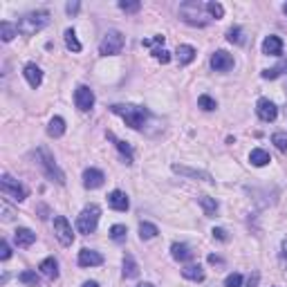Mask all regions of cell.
I'll return each instance as SVG.
<instances>
[{
  "label": "cell",
  "mask_w": 287,
  "mask_h": 287,
  "mask_svg": "<svg viewBox=\"0 0 287 287\" xmlns=\"http://www.w3.org/2000/svg\"><path fill=\"white\" fill-rule=\"evenodd\" d=\"M207 3H197V0H191V3H182L180 5V16L184 23L195 25V27H204L209 23L207 16Z\"/></svg>",
  "instance_id": "6da1fadb"
},
{
  "label": "cell",
  "mask_w": 287,
  "mask_h": 287,
  "mask_svg": "<svg viewBox=\"0 0 287 287\" xmlns=\"http://www.w3.org/2000/svg\"><path fill=\"white\" fill-rule=\"evenodd\" d=\"M50 23V12L48 9H40V12H32V14H25L23 18L18 20V32L23 36H34L36 32H40L43 27H48Z\"/></svg>",
  "instance_id": "7a4b0ae2"
},
{
  "label": "cell",
  "mask_w": 287,
  "mask_h": 287,
  "mask_svg": "<svg viewBox=\"0 0 287 287\" xmlns=\"http://www.w3.org/2000/svg\"><path fill=\"white\" fill-rule=\"evenodd\" d=\"M110 110L114 114H119V117L126 121V126L135 128V130L142 128L144 121L148 119V110H146V108H139V106H124V103H114Z\"/></svg>",
  "instance_id": "3957f363"
},
{
  "label": "cell",
  "mask_w": 287,
  "mask_h": 287,
  "mask_svg": "<svg viewBox=\"0 0 287 287\" xmlns=\"http://www.w3.org/2000/svg\"><path fill=\"white\" fill-rule=\"evenodd\" d=\"M36 161H38V166L43 169V173L48 175L50 180H54L56 184H65V173L59 169V164L54 161V157H52V153L48 148L36 150Z\"/></svg>",
  "instance_id": "277c9868"
},
{
  "label": "cell",
  "mask_w": 287,
  "mask_h": 287,
  "mask_svg": "<svg viewBox=\"0 0 287 287\" xmlns=\"http://www.w3.org/2000/svg\"><path fill=\"white\" fill-rule=\"evenodd\" d=\"M99 216H101V209L97 204H88L76 218V231L88 236V233H95L97 231V224H99Z\"/></svg>",
  "instance_id": "5b68a950"
},
{
  "label": "cell",
  "mask_w": 287,
  "mask_h": 287,
  "mask_svg": "<svg viewBox=\"0 0 287 287\" xmlns=\"http://www.w3.org/2000/svg\"><path fill=\"white\" fill-rule=\"evenodd\" d=\"M124 45H126V38H124V34L117 32V29H110V32H108V34L101 38V43H99V54H101V56L121 54Z\"/></svg>",
  "instance_id": "8992f818"
},
{
  "label": "cell",
  "mask_w": 287,
  "mask_h": 287,
  "mask_svg": "<svg viewBox=\"0 0 287 287\" xmlns=\"http://www.w3.org/2000/svg\"><path fill=\"white\" fill-rule=\"evenodd\" d=\"M0 191H3L5 197H9V200H14V202H23L25 197H27V189H25L18 180H14L12 175H3V180H0Z\"/></svg>",
  "instance_id": "52a82bcc"
},
{
  "label": "cell",
  "mask_w": 287,
  "mask_h": 287,
  "mask_svg": "<svg viewBox=\"0 0 287 287\" xmlns=\"http://www.w3.org/2000/svg\"><path fill=\"white\" fill-rule=\"evenodd\" d=\"M54 236L59 238V242L63 247H70L74 242V231H72V224L67 222L65 216H56L54 218Z\"/></svg>",
  "instance_id": "ba28073f"
},
{
  "label": "cell",
  "mask_w": 287,
  "mask_h": 287,
  "mask_svg": "<svg viewBox=\"0 0 287 287\" xmlns=\"http://www.w3.org/2000/svg\"><path fill=\"white\" fill-rule=\"evenodd\" d=\"M74 103H76V108L83 110V112L92 110V106H95V92H92L88 86H79L74 90Z\"/></svg>",
  "instance_id": "9c48e42d"
},
{
  "label": "cell",
  "mask_w": 287,
  "mask_h": 287,
  "mask_svg": "<svg viewBox=\"0 0 287 287\" xmlns=\"http://www.w3.org/2000/svg\"><path fill=\"white\" fill-rule=\"evenodd\" d=\"M211 67L216 72H229L233 67V56L229 54V52H224V50H218V52H213V56H211Z\"/></svg>",
  "instance_id": "30bf717a"
},
{
  "label": "cell",
  "mask_w": 287,
  "mask_h": 287,
  "mask_svg": "<svg viewBox=\"0 0 287 287\" xmlns=\"http://www.w3.org/2000/svg\"><path fill=\"white\" fill-rule=\"evenodd\" d=\"M256 112H258V117L263 119V121H274V119L278 117V108H276V103L269 101V99H258Z\"/></svg>",
  "instance_id": "8fae6325"
},
{
  "label": "cell",
  "mask_w": 287,
  "mask_h": 287,
  "mask_svg": "<svg viewBox=\"0 0 287 287\" xmlns=\"http://www.w3.org/2000/svg\"><path fill=\"white\" fill-rule=\"evenodd\" d=\"M108 207L114 209V211H128V207H130V200H128V195L124 191H119V189H114L110 195H108Z\"/></svg>",
  "instance_id": "7c38bea8"
},
{
  "label": "cell",
  "mask_w": 287,
  "mask_h": 287,
  "mask_svg": "<svg viewBox=\"0 0 287 287\" xmlns=\"http://www.w3.org/2000/svg\"><path fill=\"white\" fill-rule=\"evenodd\" d=\"M103 182H106V175L99 169H88L83 173V186L86 189H99V186H103Z\"/></svg>",
  "instance_id": "4fadbf2b"
},
{
  "label": "cell",
  "mask_w": 287,
  "mask_h": 287,
  "mask_svg": "<svg viewBox=\"0 0 287 287\" xmlns=\"http://www.w3.org/2000/svg\"><path fill=\"white\" fill-rule=\"evenodd\" d=\"M263 54H267V56H280L283 54V40H280V36L269 34L267 38L263 40Z\"/></svg>",
  "instance_id": "5bb4252c"
},
{
  "label": "cell",
  "mask_w": 287,
  "mask_h": 287,
  "mask_svg": "<svg viewBox=\"0 0 287 287\" xmlns=\"http://www.w3.org/2000/svg\"><path fill=\"white\" fill-rule=\"evenodd\" d=\"M103 263V256L95 249H81L79 252V265L81 267H97Z\"/></svg>",
  "instance_id": "9a60e30c"
},
{
  "label": "cell",
  "mask_w": 287,
  "mask_h": 287,
  "mask_svg": "<svg viewBox=\"0 0 287 287\" xmlns=\"http://www.w3.org/2000/svg\"><path fill=\"white\" fill-rule=\"evenodd\" d=\"M25 79H27V83L32 88H38L40 83H43V72H40V67L36 65V63H27L25 65Z\"/></svg>",
  "instance_id": "2e32d148"
},
{
  "label": "cell",
  "mask_w": 287,
  "mask_h": 287,
  "mask_svg": "<svg viewBox=\"0 0 287 287\" xmlns=\"http://www.w3.org/2000/svg\"><path fill=\"white\" fill-rule=\"evenodd\" d=\"M173 171L177 175H184V177H193V180H204V182H213L211 175L204 173V171H195V169H189V166H180V164H173Z\"/></svg>",
  "instance_id": "e0dca14e"
},
{
  "label": "cell",
  "mask_w": 287,
  "mask_h": 287,
  "mask_svg": "<svg viewBox=\"0 0 287 287\" xmlns=\"http://www.w3.org/2000/svg\"><path fill=\"white\" fill-rule=\"evenodd\" d=\"M14 240H16L18 247H29V244L36 242V233L32 231V229H16L14 231Z\"/></svg>",
  "instance_id": "ac0fdd59"
},
{
  "label": "cell",
  "mask_w": 287,
  "mask_h": 287,
  "mask_svg": "<svg viewBox=\"0 0 287 287\" xmlns=\"http://www.w3.org/2000/svg\"><path fill=\"white\" fill-rule=\"evenodd\" d=\"M171 254H173V258L180 260V263H186V260L193 258L191 247H189V244H184V242H173V244H171Z\"/></svg>",
  "instance_id": "d6986e66"
},
{
  "label": "cell",
  "mask_w": 287,
  "mask_h": 287,
  "mask_svg": "<svg viewBox=\"0 0 287 287\" xmlns=\"http://www.w3.org/2000/svg\"><path fill=\"white\" fill-rule=\"evenodd\" d=\"M38 269H40V274L43 276H48L50 280H54V278H59V263H56V258H45L43 263L38 265Z\"/></svg>",
  "instance_id": "ffe728a7"
},
{
  "label": "cell",
  "mask_w": 287,
  "mask_h": 287,
  "mask_svg": "<svg viewBox=\"0 0 287 287\" xmlns=\"http://www.w3.org/2000/svg\"><path fill=\"white\" fill-rule=\"evenodd\" d=\"M182 276H184L186 280H193V283H202V280H204V269H202L200 265H186V267L182 269Z\"/></svg>",
  "instance_id": "44dd1931"
},
{
  "label": "cell",
  "mask_w": 287,
  "mask_h": 287,
  "mask_svg": "<svg viewBox=\"0 0 287 287\" xmlns=\"http://www.w3.org/2000/svg\"><path fill=\"white\" fill-rule=\"evenodd\" d=\"M175 54H177L180 65H189V63H193V59H195V48H191V45H180Z\"/></svg>",
  "instance_id": "7402d4cb"
},
{
  "label": "cell",
  "mask_w": 287,
  "mask_h": 287,
  "mask_svg": "<svg viewBox=\"0 0 287 287\" xmlns=\"http://www.w3.org/2000/svg\"><path fill=\"white\" fill-rule=\"evenodd\" d=\"M108 139H112L114 146L119 148V153H121V157L126 159V164H133V148H130L128 142H121V139H114L112 133H108Z\"/></svg>",
  "instance_id": "603a6c76"
},
{
  "label": "cell",
  "mask_w": 287,
  "mask_h": 287,
  "mask_svg": "<svg viewBox=\"0 0 287 287\" xmlns=\"http://www.w3.org/2000/svg\"><path fill=\"white\" fill-rule=\"evenodd\" d=\"M249 161H252L254 166H267L271 157H269V153L267 150H263V148H254L252 153H249Z\"/></svg>",
  "instance_id": "cb8c5ba5"
},
{
  "label": "cell",
  "mask_w": 287,
  "mask_h": 287,
  "mask_svg": "<svg viewBox=\"0 0 287 287\" xmlns=\"http://www.w3.org/2000/svg\"><path fill=\"white\" fill-rule=\"evenodd\" d=\"M197 202H200V207L204 209V216L213 218V216L218 213V202L213 200V197H209V195H200V197H197Z\"/></svg>",
  "instance_id": "d4e9b609"
},
{
  "label": "cell",
  "mask_w": 287,
  "mask_h": 287,
  "mask_svg": "<svg viewBox=\"0 0 287 287\" xmlns=\"http://www.w3.org/2000/svg\"><path fill=\"white\" fill-rule=\"evenodd\" d=\"M63 133H65V121H63V117L50 119V126H48V135H50V137H61Z\"/></svg>",
  "instance_id": "484cf974"
},
{
  "label": "cell",
  "mask_w": 287,
  "mask_h": 287,
  "mask_svg": "<svg viewBox=\"0 0 287 287\" xmlns=\"http://www.w3.org/2000/svg\"><path fill=\"white\" fill-rule=\"evenodd\" d=\"M137 274H139L137 263H135L133 256L126 254V256H124V276H126V278H135Z\"/></svg>",
  "instance_id": "4316f807"
},
{
  "label": "cell",
  "mask_w": 287,
  "mask_h": 287,
  "mask_svg": "<svg viewBox=\"0 0 287 287\" xmlns=\"http://www.w3.org/2000/svg\"><path fill=\"white\" fill-rule=\"evenodd\" d=\"M16 34H18V27H16V25L7 23V20H3V23H0V36H3L5 43H9V40H12Z\"/></svg>",
  "instance_id": "83f0119b"
},
{
  "label": "cell",
  "mask_w": 287,
  "mask_h": 287,
  "mask_svg": "<svg viewBox=\"0 0 287 287\" xmlns=\"http://www.w3.org/2000/svg\"><path fill=\"white\" fill-rule=\"evenodd\" d=\"M159 233V229L155 227V224H150V222H142L139 224V238L142 240H150V238H155Z\"/></svg>",
  "instance_id": "f1b7e54d"
},
{
  "label": "cell",
  "mask_w": 287,
  "mask_h": 287,
  "mask_svg": "<svg viewBox=\"0 0 287 287\" xmlns=\"http://www.w3.org/2000/svg\"><path fill=\"white\" fill-rule=\"evenodd\" d=\"M126 236H128L126 224H112V227H110V238L114 240V242H124Z\"/></svg>",
  "instance_id": "f546056e"
},
{
  "label": "cell",
  "mask_w": 287,
  "mask_h": 287,
  "mask_svg": "<svg viewBox=\"0 0 287 287\" xmlns=\"http://www.w3.org/2000/svg\"><path fill=\"white\" fill-rule=\"evenodd\" d=\"M65 45H67V50H72V52H81V43H79V38H76L74 29H65Z\"/></svg>",
  "instance_id": "4dcf8cb0"
},
{
  "label": "cell",
  "mask_w": 287,
  "mask_h": 287,
  "mask_svg": "<svg viewBox=\"0 0 287 287\" xmlns=\"http://www.w3.org/2000/svg\"><path fill=\"white\" fill-rule=\"evenodd\" d=\"M283 72H287V61H283L276 67H269V70H263V79H278Z\"/></svg>",
  "instance_id": "1f68e13d"
},
{
  "label": "cell",
  "mask_w": 287,
  "mask_h": 287,
  "mask_svg": "<svg viewBox=\"0 0 287 287\" xmlns=\"http://www.w3.org/2000/svg\"><path fill=\"white\" fill-rule=\"evenodd\" d=\"M18 280L20 283H25V285H29V287H40V280H38V276L34 274V271H23V274L18 276Z\"/></svg>",
  "instance_id": "d6a6232c"
},
{
  "label": "cell",
  "mask_w": 287,
  "mask_h": 287,
  "mask_svg": "<svg viewBox=\"0 0 287 287\" xmlns=\"http://www.w3.org/2000/svg\"><path fill=\"white\" fill-rule=\"evenodd\" d=\"M207 12H209V18H216V20H220L224 16V7L220 3H207Z\"/></svg>",
  "instance_id": "836d02e7"
},
{
  "label": "cell",
  "mask_w": 287,
  "mask_h": 287,
  "mask_svg": "<svg viewBox=\"0 0 287 287\" xmlns=\"http://www.w3.org/2000/svg\"><path fill=\"white\" fill-rule=\"evenodd\" d=\"M197 106H200L202 110L211 112V110H216V108H218V103H216V99H211L209 95H202L200 99H197Z\"/></svg>",
  "instance_id": "e575fe53"
},
{
  "label": "cell",
  "mask_w": 287,
  "mask_h": 287,
  "mask_svg": "<svg viewBox=\"0 0 287 287\" xmlns=\"http://www.w3.org/2000/svg\"><path fill=\"white\" fill-rule=\"evenodd\" d=\"M271 142L276 144V148L280 153H287V133H274L271 135Z\"/></svg>",
  "instance_id": "d590c367"
},
{
  "label": "cell",
  "mask_w": 287,
  "mask_h": 287,
  "mask_svg": "<svg viewBox=\"0 0 287 287\" xmlns=\"http://www.w3.org/2000/svg\"><path fill=\"white\" fill-rule=\"evenodd\" d=\"M119 9L126 14H137L139 9H142V3H130V0H121L119 3Z\"/></svg>",
  "instance_id": "8d00e7d4"
},
{
  "label": "cell",
  "mask_w": 287,
  "mask_h": 287,
  "mask_svg": "<svg viewBox=\"0 0 287 287\" xmlns=\"http://www.w3.org/2000/svg\"><path fill=\"white\" fill-rule=\"evenodd\" d=\"M227 38H229V43L240 45V43H242V29H240V27H231L227 32Z\"/></svg>",
  "instance_id": "74e56055"
},
{
  "label": "cell",
  "mask_w": 287,
  "mask_h": 287,
  "mask_svg": "<svg viewBox=\"0 0 287 287\" xmlns=\"http://www.w3.org/2000/svg\"><path fill=\"white\" fill-rule=\"evenodd\" d=\"M240 285H242V276L240 274H229L224 278V287H240Z\"/></svg>",
  "instance_id": "f35d334b"
},
{
  "label": "cell",
  "mask_w": 287,
  "mask_h": 287,
  "mask_svg": "<svg viewBox=\"0 0 287 287\" xmlns=\"http://www.w3.org/2000/svg\"><path fill=\"white\" fill-rule=\"evenodd\" d=\"M153 56L159 61V63H169V61H171V52H166L164 48H161V50H153Z\"/></svg>",
  "instance_id": "ab89813d"
},
{
  "label": "cell",
  "mask_w": 287,
  "mask_h": 287,
  "mask_svg": "<svg viewBox=\"0 0 287 287\" xmlns=\"http://www.w3.org/2000/svg\"><path fill=\"white\" fill-rule=\"evenodd\" d=\"M142 45L144 48H153V45H164V36H155V38H144L142 40Z\"/></svg>",
  "instance_id": "60d3db41"
},
{
  "label": "cell",
  "mask_w": 287,
  "mask_h": 287,
  "mask_svg": "<svg viewBox=\"0 0 287 287\" xmlns=\"http://www.w3.org/2000/svg\"><path fill=\"white\" fill-rule=\"evenodd\" d=\"M9 256H12L9 242H7V240H3V242H0V258H3V260H9Z\"/></svg>",
  "instance_id": "b9f144b4"
},
{
  "label": "cell",
  "mask_w": 287,
  "mask_h": 287,
  "mask_svg": "<svg viewBox=\"0 0 287 287\" xmlns=\"http://www.w3.org/2000/svg\"><path fill=\"white\" fill-rule=\"evenodd\" d=\"M213 238H218V240H222V242H227V240H229V236H227V231H224V229H220V227H218V229H213Z\"/></svg>",
  "instance_id": "7bdbcfd3"
},
{
  "label": "cell",
  "mask_w": 287,
  "mask_h": 287,
  "mask_svg": "<svg viewBox=\"0 0 287 287\" xmlns=\"http://www.w3.org/2000/svg\"><path fill=\"white\" fill-rule=\"evenodd\" d=\"M258 280H260V274H258V271H254V274L247 278V285H244V287H258Z\"/></svg>",
  "instance_id": "ee69618b"
},
{
  "label": "cell",
  "mask_w": 287,
  "mask_h": 287,
  "mask_svg": "<svg viewBox=\"0 0 287 287\" xmlns=\"http://www.w3.org/2000/svg\"><path fill=\"white\" fill-rule=\"evenodd\" d=\"M79 7H81V5L79 3H67V14H76V12H79Z\"/></svg>",
  "instance_id": "f6af8a7d"
},
{
  "label": "cell",
  "mask_w": 287,
  "mask_h": 287,
  "mask_svg": "<svg viewBox=\"0 0 287 287\" xmlns=\"http://www.w3.org/2000/svg\"><path fill=\"white\" fill-rule=\"evenodd\" d=\"M280 258H283L285 267H287V240H283V247H280Z\"/></svg>",
  "instance_id": "bcb514c9"
},
{
  "label": "cell",
  "mask_w": 287,
  "mask_h": 287,
  "mask_svg": "<svg viewBox=\"0 0 287 287\" xmlns=\"http://www.w3.org/2000/svg\"><path fill=\"white\" fill-rule=\"evenodd\" d=\"M209 263H211V265H220V263H222V258H218L216 254H211V256H209Z\"/></svg>",
  "instance_id": "7dc6e473"
},
{
  "label": "cell",
  "mask_w": 287,
  "mask_h": 287,
  "mask_svg": "<svg viewBox=\"0 0 287 287\" xmlns=\"http://www.w3.org/2000/svg\"><path fill=\"white\" fill-rule=\"evenodd\" d=\"M81 287H99V285L95 283V280H88V283H83Z\"/></svg>",
  "instance_id": "c3c4849f"
},
{
  "label": "cell",
  "mask_w": 287,
  "mask_h": 287,
  "mask_svg": "<svg viewBox=\"0 0 287 287\" xmlns=\"http://www.w3.org/2000/svg\"><path fill=\"white\" fill-rule=\"evenodd\" d=\"M137 287H155V285H150V283H139Z\"/></svg>",
  "instance_id": "681fc988"
},
{
  "label": "cell",
  "mask_w": 287,
  "mask_h": 287,
  "mask_svg": "<svg viewBox=\"0 0 287 287\" xmlns=\"http://www.w3.org/2000/svg\"><path fill=\"white\" fill-rule=\"evenodd\" d=\"M283 12H285V14H287V3H285V5H283Z\"/></svg>",
  "instance_id": "f907efd6"
}]
</instances>
